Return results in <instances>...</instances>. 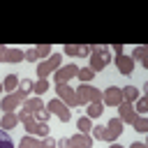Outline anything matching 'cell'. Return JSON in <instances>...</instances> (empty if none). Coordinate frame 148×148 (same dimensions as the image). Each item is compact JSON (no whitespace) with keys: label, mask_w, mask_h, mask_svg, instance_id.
Returning a JSON list of instances; mask_svg holds the SVG:
<instances>
[{"label":"cell","mask_w":148,"mask_h":148,"mask_svg":"<svg viewBox=\"0 0 148 148\" xmlns=\"http://www.w3.org/2000/svg\"><path fill=\"white\" fill-rule=\"evenodd\" d=\"M120 134H123V123H120V118H111L109 125L104 127V139H102V141H116Z\"/></svg>","instance_id":"obj_7"},{"label":"cell","mask_w":148,"mask_h":148,"mask_svg":"<svg viewBox=\"0 0 148 148\" xmlns=\"http://www.w3.org/2000/svg\"><path fill=\"white\" fill-rule=\"evenodd\" d=\"M69 143H74V146H79V148H92V143H95V139L90 136V134H74L72 139H69Z\"/></svg>","instance_id":"obj_15"},{"label":"cell","mask_w":148,"mask_h":148,"mask_svg":"<svg viewBox=\"0 0 148 148\" xmlns=\"http://www.w3.org/2000/svg\"><path fill=\"white\" fill-rule=\"evenodd\" d=\"M56 92H58V99H60L67 109H76V106H79L76 90H74V88H69L67 83H58V86H56Z\"/></svg>","instance_id":"obj_3"},{"label":"cell","mask_w":148,"mask_h":148,"mask_svg":"<svg viewBox=\"0 0 148 148\" xmlns=\"http://www.w3.org/2000/svg\"><path fill=\"white\" fill-rule=\"evenodd\" d=\"M69 148H79V146H74V143H69Z\"/></svg>","instance_id":"obj_38"},{"label":"cell","mask_w":148,"mask_h":148,"mask_svg":"<svg viewBox=\"0 0 148 148\" xmlns=\"http://www.w3.org/2000/svg\"><path fill=\"white\" fill-rule=\"evenodd\" d=\"M65 53L67 56H83V58H88L90 56V46L88 44H65Z\"/></svg>","instance_id":"obj_13"},{"label":"cell","mask_w":148,"mask_h":148,"mask_svg":"<svg viewBox=\"0 0 148 148\" xmlns=\"http://www.w3.org/2000/svg\"><path fill=\"white\" fill-rule=\"evenodd\" d=\"M25 99H28V95L14 90V92H9V95H5V97L0 99V109H2V111H16L18 104H23Z\"/></svg>","instance_id":"obj_4"},{"label":"cell","mask_w":148,"mask_h":148,"mask_svg":"<svg viewBox=\"0 0 148 148\" xmlns=\"http://www.w3.org/2000/svg\"><path fill=\"white\" fill-rule=\"evenodd\" d=\"M130 148H148V146H146V143H141V141H136V143H132Z\"/></svg>","instance_id":"obj_36"},{"label":"cell","mask_w":148,"mask_h":148,"mask_svg":"<svg viewBox=\"0 0 148 148\" xmlns=\"http://www.w3.org/2000/svg\"><path fill=\"white\" fill-rule=\"evenodd\" d=\"M53 74H56V86H58V83H67L69 79H74V76L79 74V67H76V65L72 62V65H65V67L56 69Z\"/></svg>","instance_id":"obj_9"},{"label":"cell","mask_w":148,"mask_h":148,"mask_svg":"<svg viewBox=\"0 0 148 148\" xmlns=\"http://www.w3.org/2000/svg\"><path fill=\"white\" fill-rule=\"evenodd\" d=\"M113 51H116V56H118V53H125V49H123L120 44H113Z\"/></svg>","instance_id":"obj_35"},{"label":"cell","mask_w":148,"mask_h":148,"mask_svg":"<svg viewBox=\"0 0 148 148\" xmlns=\"http://www.w3.org/2000/svg\"><path fill=\"white\" fill-rule=\"evenodd\" d=\"M79 79H81V83H88L92 76H95V72L90 69V67H79V74H76Z\"/></svg>","instance_id":"obj_25"},{"label":"cell","mask_w":148,"mask_h":148,"mask_svg":"<svg viewBox=\"0 0 148 148\" xmlns=\"http://www.w3.org/2000/svg\"><path fill=\"white\" fill-rule=\"evenodd\" d=\"M23 109H25V111L32 116V113H37L39 109H44V102H42L39 97H28V99L23 102Z\"/></svg>","instance_id":"obj_17"},{"label":"cell","mask_w":148,"mask_h":148,"mask_svg":"<svg viewBox=\"0 0 148 148\" xmlns=\"http://www.w3.org/2000/svg\"><path fill=\"white\" fill-rule=\"evenodd\" d=\"M102 109H104V106H102V102H92V104H88L86 116H88L90 120H92V118H99V116H102Z\"/></svg>","instance_id":"obj_20"},{"label":"cell","mask_w":148,"mask_h":148,"mask_svg":"<svg viewBox=\"0 0 148 148\" xmlns=\"http://www.w3.org/2000/svg\"><path fill=\"white\" fill-rule=\"evenodd\" d=\"M102 99H104L106 106H118V104L123 102V90L116 88V86H109V88L102 92Z\"/></svg>","instance_id":"obj_10"},{"label":"cell","mask_w":148,"mask_h":148,"mask_svg":"<svg viewBox=\"0 0 148 148\" xmlns=\"http://www.w3.org/2000/svg\"><path fill=\"white\" fill-rule=\"evenodd\" d=\"M116 67H118V72H120L123 76H130V74L134 72V60H132L130 56H125V53H118V56H116Z\"/></svg>","instance_id":"obj_11"},{"label":"cell","mask_w":148,"mask_h":148,"mask_svg":"<svg viewBox=\"0 0 148 148\" xmlns=\"http://www.w3.org/2000/svg\"><path fill=\"white\" fill-rule=\"evenodd\" d=\"M76 97H79V104L102 102V90H97V88L90 86V83H81V86L76 88Z\"/></svg>","instance_id":"obj_1"},{"label":"cell","mask_w":148,"mask_h":148,"mask_svg":"<svg viewBox=\"0 0 148 148\" xmlns=\"http://www.w3.org/2000/svg\"><path fill=\"white\" fill-rule=\"evenodd\" d=\"M118 111H120V123H134V118H136V111H134V106L130 104V102H120L118 104Z\"/></svg>","instance_id":"obj_12"},{"label":"cell","mask_w":148,"mask_h":148,"mask_svg":"<svg viewBox=\"0 0 148 148\" xmlns=\"http://www.w3.org/2000/svg\"><path fill=\"white\" fill-rule=\"evenodd\" d=\"M76 127L81 130V134H88V132L92 130V120H90L88 116H81V118L76 120Z\"/></svg>","instance_id":"obj_22"},{"label":"cell","mask_w":148,"mask_h":148,"mask_svg":"<svg viewBox=\"0 0 148 148\" xmlns=\"http://www.w3.org/2000/svg\"><path fill=\"white\" fill-rule=\"evenodd\" d=\"M2 88H5L7 92H14V90L18 88V76H16V74H7L5 81H2Z\"/></svg>","instance_id":"obj_18"},{"label":"cell","mask_w":148,"mask_h":148,"mask_svg":"<svg viewBox=\"0 0 148 148\" xmlns=\"http://www.w3.org/2000/svg\"><path fill=\"white\" fill-rule=\"evenodd\" d=\"M90 132H92V139H104V125H95Z\"/></svg>","instance_id":"obj_31"},{"label":"cell","mask_w":148,"mask_h":148,"mask_svg":"<svg viewBox=\"0 0 148 148\" xmlns=\"http://www.w3.org/2000/svg\"><path fill=\"white\" fill-rule=\"evenodd\" d=\"M49 90V81L46 79H37V83L32 86V92H37V97L42 95V92H46Z\"/></svg>","instance_id":"obj_28"},{"label":"cell","mask_w":148,"mask_h":148,"mask_svg":"<svg viewBox=\"0 0 148 148\" xmlns=\"http://www.w3.org/2000/svg\"><path fill=\"white\" fill-rule=\"evenodd\" d=\"M42 148H58V146H56V139L44 136V139H42Z\"/></svg>","instance_id":"obj_32"},{"label":"cell","mask_w":148,"mask_h":148,"mask_svg":"<svg viewBox=\"0 0 148 148\" xmlns=\"http://www.w3.org/2000/svg\"><path fill=\"white\" fill-rule=\"evenodd\" d=\"M46 109H49V113H53V116H58V118H60L62 123H67V120L72 118V113H69V109H67V106H65V104H62V102H60L58 97H56V99H51V102L46 104Z\"/></svg>","instance_id":"obj_6"},{"label":"cell","mask_w":148,"mask_h":148,"mask_svg":"<svg viewBox=\"0 0 148 148\" xmlns=\"http://www.w3.org/2000/svg\"><path fill=\"white\" fill-rule=\"evenodd\" d=\"M35 53H37V58H49L51 56V46L49 44H39V46H35Z\"/></svg>","instance_id":"obj_29"},{"label":"cell","mask_w":148,"mask_h":148,"mask_svg":"<svg viewBox=\"0 0 148 148\" xmlns=\"http://www.w3.org/2000/svg\"><path fill=\"white\" fill-rule=\"evenodd\" d=\"M32 118H35V120H37V123H46V120H49V118H51V113H49V109H46V106H44V109H39V111H37V113H32Z\"/></svg>","instance_id":"obj_30"},{"label":"cell","mask_w":148,"mask_h":148,"mask_svg":"<svg viewBox=\"0 0 148 148\" xmlns=\"http://www.w3.org/2000/svg\"><path fill=\"white\" fill-rule=\"evenodd\" d=\"M18 148H42V141L28 134V136H23V139L18 141Z\"/></svg>","instance_id":"obj_21"},{"label":"cell","mask_w":148,"mask_h":148,"mask_svg":"<svg viewBox=\"0 0 148 148\" xmlns=\"http://www.w3.org/2000/svg\"><path fill=\"white\" fill-rule=\"evenodd\" d=\"M132 125H134L136 132H148V118H146V116H136Z\"/></svg>","instance_id":"obj_24"},{"label":"cell","mask_w":148,"mask_h":148,"mask_svg":"<svg viewBox=\"0 0 148 148\" xmlns=\"http://www.w3.org/2000/svg\"><path fill=\"white\" fill-rule=\"evenodd\" d=\"M134 111H136V116H146V113H148V99L139 95V99H136V109H134Z\"/></svg>","instance_id":"obj_26"},{"label":"cell","mask_w":148,"mask_h":148,"mask_svg":"<svg viewBox=\"0 0 148 148\" xmlns=\"http://www.w3.org/2000/svg\"><path fill=\"white\" fill-rule=\"evenodd\" d=\"M120 90H123V102H130L132 104V102L139 99V90L134 86H127V88H120Z\"/></svg>","instance_id":"obj_19"},{"label":"cell","mask_w":148,"mask_h":148,"mask_svg":"<svg viewBox=\"0 0 148 148\" xmlns=\"http://www.w3.org/2000/svg\"><path fill=\"white\" fill-rule=\"evenodd\" d=\"M0 90H2V83H0Z\"/></svg>","instance_id":"obj_39"},{"label":"cell","mask_w":148,"mask_h":148,"mask_svg":"<svg viewBox=\"0 0 148 148\" xmlns=\"http://www.w3.org/2000/svg\"><path fill=\"white\" fill-rule=\"evenodd\" d=\"M21 60H25V53L21 49H9L0 44V62H21Z\"/></svg>","instance_id":"obj_5"},{"label":"cell","mask_w":148,"mask_h":148,"mask_svg":"<svg viewBox=\"0 0 148 148\" xmlns=\"http://www.w3.org/2000/svg\"><path fill=\"white\" fill-rule=\"evenodd\" d=\"M88 58H90V69L92 72H102L111 62V53L109 51H104V53H90Z\"/></svg>","instance_id":"obj_8"},{"label":"cell","mask_w":148,"mask_h":148,"mask_svg":"<svg viewBox=\"0 0 148 148\" xmlns=\"http://www.w3.org/2000/svg\"><path fill=\"white\" fill-rule=\"evenodd\" d=\"M56 146H58V148H69V139H58Z\"/></svg>","instance_id":"obj_34"},{"label":"cell","mask_w":148,"mask_h":148,"mask_svg":"<svg viewBox=\"0 0 148 148\" xmlns=\"http://www.w3.org/2000/svg\"><path fill=\"white\" fill-rule=\"evenodd\" d=\"M32 86H35V81L32 79H21L18 81V92H23V95H28V92H32Z\"/></svg>","instance_id":"obj_23"},{"label":"cell","mask_w":148,"mask_h":148,"mask_svg":"<svg viewBox=\"0 0 148 148\" xmlns=\"http://www.w3.org/2000/svg\"><path fill=\"white\" fill-rule=\"evenodd\" d=\"M0 148H14V141L7 130H0Z\"/></svg>","instance_id":"obj_27"},{"label":"cell","mask_w":148,"mask_h":148,"mask_svg":"<svg viewBox=\"0 0 148 148\" xmlns=\"http://www.w3.org/2000/svg\"><path fill=\"white\" fill-rule=\"evenodd\" d=\"M60 65H62V56L51 53L44 62H39V65H37V76H39V79H46V76H49V74H53L56 69H60Z\"/></svg>","instance_id":"obj_2"},{"label":"cell","mask_w":148,"mask_h":148,"mask_svg":"<svg viewBox=\"0 0 148 148\" xmlns=\"http://www.w3.org/2000/svg\"><path fill=\"white\" fill-rule=\"evenodd\" d=\"M18 125V116L14 111H5V116L0 118V130H12Z\"/></svg>","instance_id":"obj_16"},{"label":"cell","mask_w":148,"mask_h":148,"mask_svg":"<svg viewBox=\"0 0 148 148\" xmlns=\"http://www.w3.org/2000/svg\"><path fill=\"white\" fill-rule=\"evenodd\" d=\"M130 58L134 60V65L139 62V65L148 67V49H146V46H134V51H132V56H130Z\"/></svg>","instance_id":"obj_14"},{"label":"cell","mask_w":148,"mask_h":148,"mask_svg":"<svg viewBox=\"0 0 148 148\" xmlns=\"http://www.w3.org/2000/svg\"><path fill=\"white\" fill-rule=\"evenodd\" d=\"M25 60H30V62H37V53H35V46L25 51Z\"/></svg>","instance_id":"obj_33"},{"label":"cell","mask_w":148,"mask_h":148,"mask_svg":"<svg viewBox=\"0 0 148 148\" xmlns=\"http://www.w3.org/2000/svg\"><path fill=\"white\" fill-rule=\"evenodd\" d=\"M111 148H123V146H118V143H111Z\"/></svg>","instance_id":"obj_37"}]
</instances>
